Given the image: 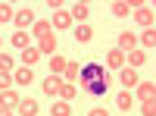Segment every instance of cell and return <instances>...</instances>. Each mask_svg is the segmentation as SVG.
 <instances>
[{
	"label": "cell",
	"instance_id": "obj_1",
	"mask_svg": "<svg viewBox=\"0 0 156 116\" xmlns=\"http://www.w3.org/2000/svg\"><path fill=\"white\" fill-rule=\"evenodd\" d=\"M78 79L84 82V88L90 94H106V88H109L106 72H103L100 63H87V66H81V69H78Z\"/></svg>",
	"mask_w": 156,
	"mask_h": 116
},
{
	"label": "cell",
	"instance_id": "obj_2",
	"mask_svg": "<svg viewBox=\"0 0 156 116\" xmlns=\"http://www.w3.org/2000/svg\"><path fill=\"white\" fill-rule=\"evenodd\" d=\"M37 54H50V57H56V41H53V35H50V38H41Z\"/></svg>",
	"mask_w": 156,
	"mask_h": 116
},
{
	"label": "cell",
	"instance_id": "obj_3",
	"mask_svg": "<svg viewBox=\"0 0 156 116\" xmlns=\"http://www.w3.org/2000/svg\"><path fill=\"white\" fill-rule=\"evenodd\" d=\"M12 19H16V25H19V28H25V25H31V19H34V13H31V9H19L16 16H12Z\"/></svg>",
	"mask_w": 156,
	"mask_h": 116
},
{
	"label": "cell",
	"instance_id": "obj_4",
	"mask_svg": "<svg viewBox=\"0 0 156 116\" xmlns=\"http://www.w3.org/2000/svg\"><path fill=\"white\" fill-rule=\"evenodd\" d=\"M137 94L144 97V100H153V94H156V85H153V82H144V85L137 88Z\"/></svg>",
	"mask_w": 156,
	"mask_h": 116
},
{
	"label": "cell",
	"instance_id": "obj_5",
	"mask_svg": "<svg viewBox=\"0 0 156 116\" xmlns=\"http://www.w3.org/2000/svg\"><path fill=\"white\" fill-rule=\"evenodd\" d=\"M19 113L22 116H34L37 113V104H34V100H19Z\"/></svg>",
	"mask_w": 156,
	"mask_h": 116
},
{
	"label": "cell",
	"instance_id": "obj_6",
	"mask_svg": "<svg viewBox=\"0 0 156 116\" xmlns=\"http://www.w3.org/2000/svg\"><path fill=\"white\" fill-rule=\"evenodd\" d=\"M53 25H56V28H69V25H72V16H69V13H56V16H53Z\"/></svg>",
	"mask_w": 156,
	"mask_h": 116
},
{
	"label": "cell",
	"instance_id": "obj_7",
	"mask_svg": "<svg viewBox=\"0 0 156 116\" xmlns=\"http://www.w3.org/2000/svg\"><path fill=\"white\" fill-rule=\"evenodd\" d=\"M134 19H137L140 25H153V13H150L147 6H140V9H137V16H134Z\"/></svg>",
	"mask_w": 156,
	"mask_h": 116
},
{
	"label": "cell",
	"instance_id": "obj_8",
	"mask_svg": "<svg viewBox=\"0 0 156 116\" xmlns=\"http://www.w3.org/2000/svg\"><path fill=\"white\" fill-rule=\"evenodd\" d=\"M0 104H3V107H12V104H19L16 91H0Z\"/></svg>",
	"mask_w": 156,
	"mask_h": 116
},
{
	"label": "cell",
	"instance_id": "obj_9",
	"mask_svg": "<svg viewBox=\"0 0 156 116\" xmlns=\"http://www.w3.org/2000/svg\"><path fill=\"white\" fill-rule=\"evenodd\" d=\"M59 88H62L59 79H47V82H44V91H47V94H59Z\"/></svg>",
	"mask_w": 156,
	"mask_h": 116
},
{
	"label": "cell",
	"instance_id": "obj_10",
	"mask_svg": "<svg viewBox=\"0 0 156 116\" xmlns=\"http://www.w3.org/2000/svg\"><path fill=\"white\" fill-rule=\"evenodd\" d=\"M12 44H16V47H28V35H25V32H16V35H12Z\"/></svg>",
	"mask_w": 156,
	"mask_h": 116
},
{
	"label": "cell",
	"instance_id": "obj_11",
	"mask_svg": "<svg viewBox=\"0 0 156 116\" xmlns=\"http://www.w3.org/2000/svg\"><path fill=\"white\" fill-rule=\"evenodd\" d=\"M106 60H109V66H122V63H125V54H122V50H112Z\"/></svg>",
	"mask_w": 156,
	"mask_h": 116
},
{
	"label": "cell",
	"instance_id": "obj_12",
	"mask_svg": "<svg viewBox=\"0 0 156 116\" xmlns=\"http://www.w3.org/2000/svg\"><path fill=\"white\" fill-rule=\"evenodd\" d=\"M34 35L37 38H50V22H37L34 25Z\"/></svg>",
	"mask_w": 156,
	"mask_h": 116
},
{
	"label": "cell",
	"instance_id": "obj_13",
	"mask_svg": "<svg viewBox=\"0 0 156 116\" xmlns=\"http://www.w3.org/2000/svg\"><path fill=\"white\" fill-rule=\"evenodd\" d=\"M75 38H78V41H90V38H94V32H90L87 25H81V28L75 32Z\"/></svg>",
	"mask_w": 156,
	"mask_h": 116
},
{
	"label": "cell",
	"instance_id": "obj_14",
	"mask_svg": "<svg viewBox=\"0 0 156 116\" xmlns=\"http://www.w3.org/2000/svg\"><path fill=\"white\" fill-rule=\"evenodd\" d=\"M119 44H122V50H134V38H131V35L125 32V35L119 38Z\"/></svg>",
	"mask_w": 156,
	"mask_h": 116
},
{
	"label": "cell",
	"instance_id": "obj_15",
	"mask_svg": "<svg viewBox=\"0 0 156 116\" xmlns=\"http://www.w3.org/2000/svg\"><path fill=\"white\" fill-rule=\"evenodd\" d=\"M16 82H19V85H28V82H31V69H19V72H16Z\"/></svg>",
	"mask_w": 156,
	"mask_h": 116
},
{
	"label": "cell",
	"instance_id": "obj_16",
	"mask_svg": "<svg viewBox=\"0 0 156 116\" xmlns=\"http://www.w3.org/2000/svg\"><path fill=\"white\" fill-rule=\"evenodd\" d=\"M140 41H144V47H150V50H153V44H156V35H153V28H147Z\"/></svg>",
	"mask_w": 156,
	"mask_h": 116
},
{
	"label": "cell",
	"instance_id": "obj_17",
	"mask_svg": "<svg viewBox=\"0 0 156 116\" xmlns=\"http://www.w3.org/2000/svg\"><path fill=\"white\" fill-rule=\"evenodd\" d=\"M50 69H53V72H62V69H66V60H62V57H53V60H50Z\"/></svg>",
	"mask_w": 156,
	"mask_h": 116
},
{
	"label": "cell",
	"instance_id": "obj_18",
	"mask_svg": "<svg viewBox=\"0 0 156 116\" xmlns=\"http://www.w3.org/2000/svg\"><path fill=\"white\" fill-rule=\"evenodd\" d=\"M134 82H137L134 69H125V72H122V85H134Z\"/></svg>",
	"mask_w": 156,
	"mask_h": 116
},
{
	"label": "cell",
	"instance_id": "obj_19",
	"mask_svg": "<svg viewBox=\"0 0 156 116\" xmlns=\"http://www.w3.org/2000/svg\"><path fill=\"white\" fill-rule=\"evenodd\" d=\"M59 94H62V100H72V97H75V85H62Z\"/></svg>",
	"mask_w": 156,
	"mask_h": 116
},
{
	"label": "cell",
	"instance_id": "obj_20",
	"mask_svg": "<svg viewBox=\"0 0 156 116\" xmlns=\"http://www.w3.org/2000/svg\"><path fill=\"white\" fill-rule=\"evenodd\" d=\"M75 19H87V6L84 3H75V13H72Z\"/></svg>",
	"mask_w": 156,
	"mask_h": 116
},
{
	"label": "cell",
	"instance_id": "obj_21",
	"mask_svg": "<svg viewBox=\"0 0 156 116\" xmlns=\"http://www.w3.org/2000/svg\"><path fill=\"white\" fill-rule=\"evenodd\" d=\"M37 57H41V54H37L34 47H25V63H37Z\"/></svg>",
	"mask_w": 156,
	"mask_h": 116
},
{
	"label": "cell",
	"instance_id": "obj_22",
	"mask_svg": "<svg viewBox=\"0 0 156 116\" xmlns=\"http://www.w3.org/2000/svg\"><path fill=\"white\" fill-rule=\"evenodd\" d=\"M128 9H131L128 3H112V13H115V16H128Z\"/></svg>",
	"mask_w": 156,
	"mask_h": 116
},
{
	"label": "cell",
	"instance_id": "obj_23",
	"mask_svg": "<svg viewBox=\"0 0 156 116\" xmlns=\"http://www.w3.org/2000/svg\"><path fill=\"white\" fill-rule=\"evenodd\" d=\"M62 72H66V79H69V82H75V79H78V69H75V63H72V66L66 63V69H62Z\"/></svg>",
	"mask_w": 156,
	"mask_h": 116
},
{
	"label": "cell",
	"instance_id": "obj_24",
	"mask_svg": "<svg viewBox=\"0 0 156 116\" xmlns=\"http://www.w3.org/2000/svg\"><path fill=\"white\" fill-rule=\"evenodd\" d=\"M53 116H69V104H66V100H62V104H56V107H53Z\"/></svg>",
	"mask_w": 156,
	"mask_h": 116
},
{
	"label": "cell",
	"instance_id": "obj_25",
	"mask_svg": "<svg viewBox=\"0 0 156 116\" xmlns=\"http://www.w3.org/2000/svg\"><path fill=\"white\" fill-rule=\"evenodd\" d=\"M12 19V13H9V6L6 3H0V22H9Z\"/></svg>",
	"mask_w": 156,
	"mask_h": 116
},
{
	"label": "cell",
	"instance_id": "obj_26",
	"mask_svg": "<svg viewBox=\"0 0 156 116\" xmlns=\"http://www.w3.org/2000/svg\"><path fill=\"white\" fill-rule=\"evenodd\" d=\"M9 66H12V60H9V57H6V54H0V72H6V69H9Z\"/></svg>",
	"mask_w": 156,
	"mask_h": 116
},
{
	"label": "cell",
	"instance_id": "obj_27",
	"mask_svg": "<svg viewBox=\"0 0 156 116\" xmlns=\"http://www.w3.org/2000/svg\"><path fill=\"white\" fill-rule=\"evenodd\" d=\"M140 63H144V54H140V50H131V66H140Z\"/></svg>",
	"mask_w": 156,
	"mask_h": 116
},
{
	"label": "cell",
	"instance_id": "obj_28",
	"mask_svg": "<svg viewBox=\"0 0 156 116\" xmlns=\"http://www.w3.org/2000/svg\"><path fill=\"white\" fill-rule=\"evenodd\" d=\"M119 107H122V110L131 107V94H119Z\"/></svg>",
	"mask_w": 156,
	"mask_h": 116
},
{
	"label": "cell",
	"instance_id": "obj_29",
	"mask_svg": "<svg viewBox=\"0 0 156 116\" xmlns=\"http://www.w3.org/2000/svg\"><path fill=\"white\" fill-rule=\"evenodd\" d=\"M144 116H156V107H153V100H147V104H144Z\"/></svg>",
	"mask_w": 156,
	"mask_h": 116
},
{
	"label": "cell",
	"instance_id": "obj_30",
	"mask_svg": "<svg viewBox=\"0 0 156 116\" xmlns=\"http://www.w3.org/2000/svg\"><path fill=\"white\" fill-rule=\"evenodd\" d=\"M6 85H9V75H6V72H0V88H6Z\"/></svg>",
	"mask_w": 156,
	"mask_h": 116
},
{
	"label": "cell",
	"instance_id": "obj_31",
	"mask_svg": "<svg viewBox=\"0 0 156 116\" xmlns=\"http://www.w3.org/2000/svg\"><path fill=\"white\" fill-rule=\"evenodd\" d=\"M90 116H109L106 110H90Z\"/></svg>",
	"mask_w": 156,
	"mask_h": 116
},
{
	"label": "cell",
	"instance_id": "obj_32",
	"mask_svg": "<svg viewBox=\"0 0 156 116\" xmlns=\"http://www.w3.org/2000/svg\"><path fill=\"white\" fill-rule=\"evenodd\" d=\"M0 116H9V113H6V110H0Z\"/></svg>",
	"mask_w": 156,
	"mask_h": 116
}]
</instances>
